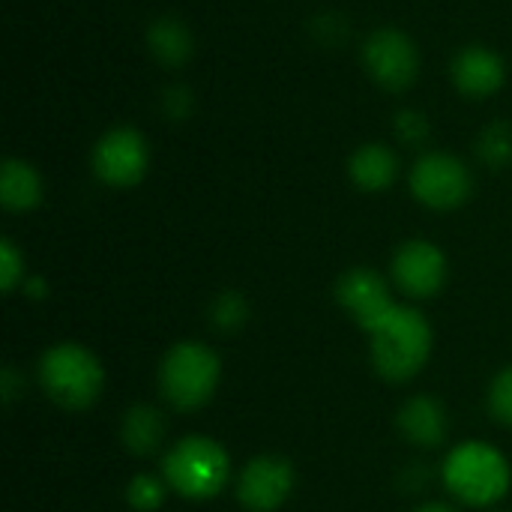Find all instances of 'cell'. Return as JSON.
I'll use <instances>...</instances> for the list:
<instances>
[{"label": "cell", "mask_w": 512, "mask_h": 512, "mask_svg": "<svg viewBox=\"0 0 512 512\" xmlns=\"http://www.w3.org/2000/svg\"><path fill=\"white\" fill-rule=\"evenodd\" d=\"M369 336L372 366L381 378L393 384L417 378L432 357V324L414 306H393V312Z\"/></svg>", "instance_id": "6da1fadb"}, {"label": "cell", "mask_w": 512, "mask_h": 512, "mask_svg": "<svg viewBox=\"0 0 512 512\" xmlns=\"http://www.w3.org/2000/svg\"><path fill=\"white\" fill-rule=\"evenodd\" d=\"M444 486L468 507H492L510 492V462L501 450L483 441L459 444L444 462Z\"/></svg>", "instance_id": "7a4b0ae2"}, {"label": "cell", "mask_w": 512, "mask_h": 512, "mask_svg": "<svg viewBox=\"0 0 512 512\" xmlns=\"http://www.w3.org/2000/svg\"><path fill=\"white\" fill-rule=\"evenodd\" d=\"M162 480L180 498L207 501V498H216L228 486L231 459L219 441L207 435H189L165 453Z\"/></svg>", "instance_id": "3957f363"}, {"label": "cell", "mask_w": 512, "mask_h": 512, "mask_svg": "<svg viewBox=\"0 0 512 512\" xmlns=\"http://www.w3.org/2000/svg\"><path fill=\"white\" fill-rule=\"evenodd\" d=\"M222 375V360L204 342H177L159 363V393L177 411L204 408Z\"/></svg>", "instance_id": "277c9868"}, {"label": "cell", "mask_w": 512, "mask_h": 512, "mask_svg": "<svg viewBox=\"0 0 512 512\" xmlns=\"http://www.w3.org/2000/svg\"><path fill=\"white\" fill-rule=\"evenodd\" d=\"M39 384L51 402L66 411H84L102 396L105 372L93 351L75 342L48 348L39 360Z\"/></svg>", "instance_id": "5b68a950"}, {"label": "cell", "mask_w": 512, "mask_h": 512, "mask_svg": "<svg viewBox=\"0 0 512 512\" xmlns=\"http://www.w3.org/2000/svg\"><path fill=\"white\" fill-rule=\"evenodd\" d=\"M474 189L471 171L450 153H426L411 168V192L432 210H456Z\"/></svg>", "instance_id": "8992f818"}, {"label": "cell", "mask_w": 512, "mask_h": 512, "mask_svg": "<svg viewBox=\"0 0 512 512\" xmlns=\"http://www.w3.org/2000/svg\"><path fill=\"white\" fill-rule=\"evenodd\" d=\"M363 63L384 90H408L420 72V54L408 33L381 27L363 45Z\"/></svg>", "instance_id": "52a82bcc"}, {"label": "cell", "mask_w": 512, "mask_h": 512, "mask_svg": "<svg viewBox=\"0 0 512 512\" xmlns=\"http://www.w3.org/2000/svg\"><path fill=\"white\" fill-rule=\"evenodd\" d=\"M150 162L147 141L138 129L117 126L105 132L93 147V171L105 186L129 189L144 180Z\"/></svg>", "instance_id": "ba28073f"}, {"label": "cell", "mask_w": 512, "mask_h": 512, "mask_svg": "<svg viewBox=\"0 0 512 512\" xmlns=\"http://www.w3.org/2000/svg\"><path fill=\"white\" fill-rule=\"evenodd\" d=\"M294 492V468L282 456L252 459L237 480V501L249 512H276Z\"/></svg>", "instance_id": "9c48e42d"}, {"label": "cell", "mask_w": 512, "mask_h": 512, "mask_svg": "<svg viewBox=\"0 0 512 512\" xmlns=\"http://www.w3.org/2000/svg\"><path fill=\"white\" fill-rule=\"evenodd\" d=\"M393 279L405 297L429 300L447 282V258L429 240H408L393 255Z\"/></svg>", "instance_id": "30bf717a"}, {"label": "cell", "mask_w": 512, "mask_h": 512, "mask_svg": "<svg viewBox=\"0 0 512 512\" xmlns=\"http://www.w3.org/2000/svg\"><path fill=\"white\" fill-rule=\"evenodd\" d=\"M336 300L357 321V327L366 330V333H372L396 306L390 300V288H387L384 276L378 270H372V267L348 270L336 282Z\"/></svg>", "instance_id": "8fae6325"}, {"label": "cell", "mask_w": 512, "mask_h": 512, "mask_svg": "<svg viewBox=\"0 0 512 512\" xmlns=\"http://www.w3.org/2000/svg\"><path fill=\"white\" fill-rule=\"evenodd\" d=\"M453 81L471 99H486L498 93L507 81L504 57L486 45H468L453 60Z\"/></svg>", "instance_id": "7c38bea8"}, {"label": "cell", "mask_w": 512, "mask_h": 512, "mask_svg": "<svg viewBox=\"0 0 512 512\" xmlns=\"http://www.w3.org/2000/svg\"><path fill=\"white\" fill-rule=\"evenodd\" d=\"M399 429L414 447H441L447 438V411L432 396H414L399 411Z\"/></svg>", "instance_id": "4fadbf2b"}, {"label": "cell", "mask_w": 512, "mask_h": 512, "mask_svg": "<svg viewBox=\"0 0 512 512\" xmlns=\"http://www.w3.org/2000/svg\"><path fill=\"white\" fill-rule=\"evenodd\" d=\"M351 183L363 192H384L396 183L399 177V159L390 147L384 144H363L354 150L348 162Z\"/></svg>", "instance_id": "5bb4252c"}, {"label": "cell", "mask_w": 512, "mask_h": 512, "mask_svg": "<svg viewBox=\"0 0 512 512\" xmlns=\"http://www.w3.org/2000/svg\"><path fill=\"white\" fill-rule=\"evenodd\" d=\"M0 201L9 213H27L42 201V177L21 159H6L0 171Z\"/></svg>", "instance_id": "9a60e30c"}, {"label": "cell", "mask_w": 512, "mask_h": 512, "mask_svg": "<svg viewBox=\"0 0 512 512\" xmlns=\"http://www.w3.org/2000/svg\"><path fill=\"white\" fill-rule=\"evenodd\" d=\"M165 417L150 408V405H135L126 411L123 417V426H120V438L126 444L129 453L135 456H150L162 447L165 441Z\"/></svg>", "instance_id": "2e32d148"}, {"label": "cell", "mask_w": 512, "mask_h": 512, "mask_svg": "<svg viewBox=\"0 0 512 512\" xmlns=\"http://www.w3.org/2000/svg\"><path fill=\"white\" fill-rule=\"evenodd\" d=\"M147 42L153 57L165 66H180L192 54V33L177 18H156L147 30Z\"/></svg>", "instance_id": "e0dca14e"}, {"label": "cell", "mask_w": 512, "mask_h": 512, "mask_svg": "<svg viewBox=\"0 0 512 512\" xmlns=\"http://www.w3.org/2000/svg\"><path fill=\"white\" fill-rule=\"evenodd\" d=\"M477 156L489 168H507V165H512V126H507V123L486 126L480 141H477Z\"/></svg>", "instance_id": "ac0fdd59"}, {"label": "cell", "mask_w": 512, "mask_h": 512, "mask_svg": "<svg viewBox=\"0 0 512 512\" xmlns=\"http://www.w3.org/2000/svg\"><path fill=\"white\" fill-rule=\"evenodd\" d=\"M246 318H249V309H246L243 294H237V291L219 294L210 306V324L219 333H237L246 324Z\"/></svg>", "instance_id": "d6986e66"}, {"label": "cell", "mask_w": 512, "mask_h": 512, "mask_svg": "<svg viewBox=\"0 0 512 512\" xmlns=\"http://www.w3.org/2000/svg\"><path fill=\"white\" fill-rule=\"evenodd\" d=\"M165 498H168V483L153 474H138L126 489L129 507L138 512H156L165 504Z\"/></svg>", "instance_id": "ffe728a7"}, {"label": "cell", "mask_w": 512, "mask_h": 512, "mask_svg": "<svg viewBox=\"0 0 512 512\" xmlns=\"http://www.w3.org/2000/svg\"><path fill=\"white\" fill-rule=\"evenodd\" d=\"M489 411L501 426H512V366L498 372L489 387Z\"/></svg>", "instance_id": "44dd1931"}, {"label": "cell", "mask_w": 512, "mask_h": 512, "mask_svg": "<svg viewBox=\"0 0 512 512\" xmlns=\"http://www.w3.org/2000/svg\"><path fill=\"white\" fill-rule=\"evenodd\" d=\"M24 279V255L12 240H0V288L12 294Z\"/></svg>", "instance_id": "7402d4cb"}, {"label": "cell", "mask_w": 512, "mask_h": 512, "mask_svg": "<svg viewBox=\"0 0 512 512\" xmlns=\"http://www.w3.org/2000/svg\"><path fill=\"white\" fill-rule=\"evenodd\" d=\"M396 132H399V138H405L411 144H420L429 135V120L420 111H399Z\"/></svg>", "instance_id": "603a6c76"}, {"label": "cell", "mask_w": 512, "mask_h": 512, "mask_svg": "<svg viewBox=\"0 0 512 512\" xmlns=\"http://www.w3.org/2000/svg\"><path fill=\"white\" fill-rule=\"evenodd\" d=\"M162 102H165V114H171L174 120L186 117L189 108H192V96H189L186 87H171V90H165Z\"/></svg>", "instance_id": "cb8c5ba5"}, {"label": "cell", "mask_w": 512, "mask_h": 512, "mask_svg": "<svg viewBox=\"0 0 512 512\" xmlns=\"http://www.w3.org/2000/svg\"><path fill=\"white\" fill-rule=\"evenodd\" d=\"M15 396H18V372H15L12 366H6V369H3V402L12 405Z\"/></svg>", "instance_id": "d4e9b609"}, {"label": "cell", "mask_w": 512, "mask_h": 512, "mask_svg": "<svg viewBox=\"0 0 512 512\" xmlns=\"http://www.w3.org/2000/svg\"><path fill=\"white\" fill-rule=\"evenodd\" d=\"M27 291L33 294V300H39V297L45 294V285H42V279H33V282L27 285Z\"/></svg>", "instance_id": "484cf974"}, {"label": "cell", "mask_w": 512, "mask_h": 512, "mask_svg": "<svg viewBox=\"0 0 512 512\" xmlns=\"http://www.w3.org/2000/svg\"><path fill=\"white\" fill-rule=\"evenodd\" d=\"M417 512H456L453 507H447V504H426V507H420Z\"/></svg>", "instance_id": "4316f807"}]
</instances>
